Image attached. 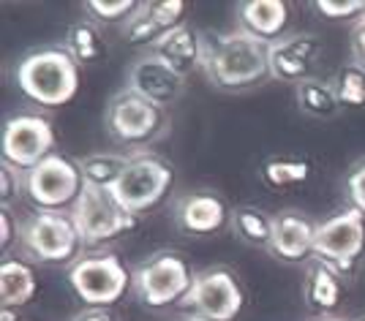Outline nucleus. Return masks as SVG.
<instances>
[{
  "instance_id": "58836bf2",
  "label": "nucleus",
  "mask_w": 365,
  "mask_h": 321,
  "mask_svg": "<svg viewBox=\"0 0 365 321\" xmlns=\"http://www.w3.org/2000/svg\"><path fill=\"white\" fill-rule=\"evenodd\" d=\"M354 321H365V316H360V319H354Z\"/></svg>"
},
{
  "instance_id": "a211bd4d",
  "label": "nucleus",
  "mask_w": 365,
  "mask_h": 321,
  "mask_svg": "<svg viewBox=\"0 0 365 321\" xmlns=\"http://www.w3.org/2000/svg\"><path fill=\"white\" fill-rule=\"evenodd\" d=\"M150 52L158 55L161 60H167L185 79L205 68V36L191 31L188 25L164 33V38L153 46Z\"/></svg>"
},
{
  "instance_id": "7ed1b4c3",
  "label": "nucleus",
  "mask_w": 365,
  "mask_h": 321,
  "mask_svg": "<svg viewBox=\"0 0 365 321\" xmlns=\"http://www.w3.org/2000/svg\"><path fill=\"white\" fill-rule=\"evenodd\" d=\"M68 286L82 305L112 307L134 289V270L115 251H88L66 270Z\"/></svg>"
},
{
  "instance_id": "ddd939ff",
  "label": "nucleus",
  "mask_w": 365,
  "mask_h": 321,
  "mask_svg": "<svg viewBox=\"0 0 365 321\" xmlns=\"http://www.w3.org/2000/svg\"><path fill=\"white\" fill-rule=\"evenodd\" d=\"M185 85H188V79L178 74L167 60H161L153 52L139 55L125 71V88L161 109L178 104L185 93Z\"/></svg>"
},
{
  "instance_id": "f704fd0d",
  "label": "nucleus",
  "mask_w": 365,
  "mask_h": 321,
  "mask_svg": "<svg viewBox=\"0 0 365 321\" xmlns=\"http://www.w3.org/2000/svg\"><path fill=\"white\" fill-rule=\"evenodd\" d=\"M71 321H115V316H112V307L82 305L74 316H71Z\"/></svg>"
},
{
  "instance_id": "f03ea898",
  "label": "nucleus",
  "mask_w": 365,
  "mask_h": 321,
  "mask_svg": "<svg viewBox=\"0 0 365 321\" xmlns=\"http://www.w3.org/2000/svg\"><path fill=\"white\" fill-rule=\"evenodd\" d=\"M16 88L33 104L44 109H61L71 104L79 93V63L66 46L33 49L14 68Z\"/></svg>"
},
{
  "instance_id": "e433bc0d",
  "label": "nucleus",
  "mask_w": 365,
  "mask_h": 321,
  "mask_svg": "<svg viewBox=\"0 0 365 321\" xmlns=\"http://www.w3.org/2000/svg\"><path fill=\"white\" fill-rule=\"evenodd\" d=\"M308 321H349V319H341V316H314Z\"/></svg>"
},
{
  "instance_id": "1a4fd4ad",
  "label": "nucleus",
  "mask_w": 365,
  "mask_h": 321,
  "mask_svg": "<svg viewBox=\"0 0 365 321\" xmlns=\"http://www.w3.org/2000/svg\"><path fill=\"white\" fill-rule=\"evenodd\" d=\"M167 109L145 101L142 95L131 93L128 88L118 90L107 104L104 112V128L118 144L142 147L148 142H155L167 131Z\"/></svg>"
},
{
  "instance_id": "c9c22d12",
  "label": "nucleus",
  "mask_w": 365,
  "mask_h": 321,
  "mask_svg": "<svg viewBox=\"0 0 365 321\" xmlns=\"http://www.w3.org/2000/svg\"><path fill=\"white\" fill-rule=\"evenodd\" d=\"M0 321H22V319L16 316L14 307H3V305H0Z\"/></svg>"
},
{
  "instance_id": "aec40b11",
  "label": "nucleus",
  "mask_w": 365,
  "mask_h": 321,
  "mask_svg": "<svg viewBox=\"0 0 365 321\" xmlns=\"http://www.w3.org/2000/svg\"><path fill=\"white\" fill-rule=\"evenodd\" d=\"M38 291V278L31 261L19 256H3L0 261V305L3 307H25Z\"/></svg>"
},
{
  "instance_id": "9b49d317",
  "label": "nucleus",
  "mask_w": 365,
  "mask_h": 321,
  "mask_svg": "<svg viewBox=\"0 0 365 321\" xmlns=\"http://www.w3.org/2000/svg\"><path fill=\"white\" fill-rule=\"evenodd\" d=\"M182 307L207 321H235L245 307L243 283L229 267L221 264L199 270Z\"/></svg>"
},
{
  "instance_id": "2f4dec72",
  "label": "nucleus",
  "mask_w": 365,
  "mask_h": 321,
  "mask_svg": "<svg viewBox=\"0 0 365 321\" xmlns=\"http://www.w3.org/2000/svg\"><path fill=\"white\" fill-rule=\"evenodd\" d=\"M22 243V223L16 221L11 207H0V248L6 256H11V248Z\"/></svg>"
},
{
  "instance_id": "72a5a7b5",
  "label": "nucleus",
  "mask_w": 365,
  "mask_h": 321,
  "mask_svg": "<svg viewBox=\"0 0 365 321\" xmlns=\"http://www.w3.org/2000/svg\"><path fill=\"white\" fill-rule=\"evenodd\" d=\"M349 63H354L357 68L365 71V14L351 22V31H349Z\"/></svg>"
},
{
  "instance_id": "393cba45",
  "label": "nucleus",
  "mask_w": 365,
  "mask_h": 321,
  "mask_svg": "<svg viewBox=\"0 0 365 321\" xmlns=\"http://www.w3.org/2000/svg\"><path fill=\"white\" fill-rule=\"evenodd\" d=\"M311 164L303 158H270L259 169V177L270 188H294L311 177Z\"/></svg>"
},
{
  "instance_id": "6ab92c4d",
  "label": "nucleus",
  "mask_w": 365,
  "mask_h": 321,
  "mask_svg": "<svg viewBox=\"0 0 365 321\" xmlns=\"http://www.w3.org/2000/svg\"><path fill=\"white\" fill-rule=\"evenodd\" d=\"M303 300L314 316H333L344 302V278L319 261H311L305 270Z\"/></svg>"
},
{
  "instance_id": "c756f323",
  "label": "nucleus",
  "mask_w": 365,
  "mask_h": 321,
  "mask_svg": "<svg viewBox=\"0 0 365 321\" xmlns=\"http://www.w3.org/2000/svg\"><path fill=\"white\" fill-rule=\"evenodd\" d=\"M311 6L317 9L319 16L335 19V22H341V19L357 22L365 14V0H314Z\"/></svg>"
},
{
  "instance_id": "20e7f679",
  "label": "nucleus",
  "mask_w": 365,
  "mask_h": 321,
  "mask_svg": "<svg viewBox=\"0 0 365 321\" xmlns=\"http://www.w3.org/2000/svg\"><path fill=\"white\" fill-rule=\"evenodd\" d=\"M194 278V267L178 251H155L134 267V294L148 310H167L185 302Z\"/></svg>"
},
{
  "instance_id": "f3484780",
  "label": "nucleus",
  "mask_w": 365,
  "mask_h": 321,
  "mask_svg": "<svg viewBox=\"0 0 365 321\" xmlns=\"http://www.w3.org/2000/svg\"><path fill=\"white\" fill-rule=\"evenodd\" d=\"M237 22L240 31L254 36L264 44H275L284 38L289 25V3L284 0H245L237 6Z\"/></svg>"
},
{
  "instance_id": "4c0bfd02",
  "label": "nucleus",
  "mask_w": 365,
  "mask_h": 321,
  "mask_svg": "<svg viewBox=\"0 0 365 321\" xmlns=\"http://www.w3.org/2000/svg\"><path fill=\"white\" fill-rule=\"evenodd\" d=\"M180 321H207V319H202V316H185V319Z\"/></svg>"
},
{
  "instance_id": "4be33fe9",
  "label": "nucleus",
  "mask_w": 365,
  "mask_h": 321,
  "mask_svg": "<svg viewBox=\"0 0 365 321\" xmlns=\"http://www.w3.org/2000/svg\"><path fill=\"white\" fill-rule=\"evenodd\" d=\"M294 101L305 117H314V120H333L344 109L338 101L333 79L311 77L300 85H294Z\"/></svg>"
},
{
  "instance_id": "f8f14e48",
  "label": "nucleus",
  "mask_w": 365,
  "mask_h": 321,
  "mask_svg": "<svg viewBox=\"0 0 365 321\" xmlns=\"http://www.w3.org/2000/svg\"><path fill=\"white\" fill-rule=\"evenodd\" d=\"M55 153V128L44 115H14L3 125L0 155L19 172H31Z\"/></svg>"
},
{
  "instance_id": "0eeeda50",
  "label": "nucleus",
  "mask_w": 365,
  "mask_h": 321,
  "mask_svg": "<svg viewBox=\"0 0 365 321\" xmlns=\"http://www.w3.org/2000/svg\"><path fill=\"white\" fill-rule=\"evenodd\" d=\"M71 218H74L79 237L88 251H96V248L134 231L139 223L137 215L125 213L118 204L112 191L88 183H85V191L79 194L76 204L71 207Z\"/></svg>"
},
{
  "instance_id": "dca6fc26",
  "label": "nucleus",
  "mask_w": 365,
  "mask_h": 321,
  "mask_svg": "<svg viewBox=\"0 0 365 321\" xmlns=\"http://www.w3.org/2000/svg\"><path fill=\"white\" fill-rule=\"evenodd\" d=\"M227 221H232L229 204L213 191H197L175 201V223L191 237L215 234L227 226Z\"/></svg>"
},
{
  "instance_id": "4468645a",
  "label": "nucleus",
  "mask_w": 365,
  "mask_h": 321,
  "mask_svg": "<svg viewBox=\"0 0 365 321\" xmlns=\"http://www.w3.org/2000/svg\"><path fill=\"white\" fill-rule=\"evenodd\" d=\"M322 58V38L314 33H292L270 44V79L300 85L314 77Z\"/></svg>"
},
{
  "instance_id": "423d86ee",
  "label": "nucleus",
  "mask_w": 365,
  "mask_h": 321,
  "mask_svg": "<svg viewBox=\"0 0 365 321\" xmlns=\"http://www.w3.org/2000/svg\"><path fill=\"white\" fill-rule=\"evenodd\" d=\"M172 180H175V169L169 167L164 158L150 153H131L128 155V167L123 169L120 180L109 191L125 213L139 218L142 213L158 207L167 199Z\"/></svg>"
},
{
  "instance_id": "5701e85b",
  "label": "nucleus",
  "mask_w": 365,
  "mask_h": 321,
  "mask_svg": "<svg viewBox=\"0 0 365 321\" xmlns=\"http://www.w3.org/2000/svg\"><path fill=\"white\" fill-rule=\"evenodd\" d=\"M232 229L245 245L267 251L273 237V215L262 213L257 207H237L232 210Z\"/></svg>"
},
{
  "instance_id": "39448f33",
  "label": "nucleus",
  "mask_w": 365,
  "mask_h": 321,
  "mask_svg": "<svg viewBox=\"0 0 365 321\" xmlns=\"http://www.w3.org/2000/svg\"><path fill=\"white\" fill-rule=\"evenodd\" d=\"M22 248L46 267H71L82 256V237L71 210H36L22 223Z\"/></svg>"
},
{
  "instance_id": "b1692460",
  "label": "nucleus",
  "mask_w": 365,
  "mask_h": 321,
  "mask_svg": "<svg viewBox=\"0 0 365 321\" xmlns=\"http://www.w3.org/2000/svg\"><path fill=\"white\" fill-rule=\"evenodd\" d=\"M128 167V155L120 153H93L79 158V169L85 174V183L96 188H112L120 180L123 169Z\"/></svg>"
},
{
  "instance_id": "6e6552de",
  "label": "nucleus",
  "mask_w": 365,
  "mask_h": 321,
  "mask_svg": "<svg viewBox=\"0 0 365 321\" xmlns=\"http://www.w3.org/2000/svg\"><path fill=\"white\" fill-rule=\"evenodd\" d=\"M85 191L79 158L52 153L25 174V199L36 210H71Z\"/></svg>"
},
{
  "instance_id": "473e14b6",
  "label": "nucleus",
  "mask_w": 365,
  "mask_h": 321,
  "mask_svg": "<svg viewBox=\"0 0 365 321\" xmlns=\"http://www.w3.org/2000/svg\"><path fill=\"white\" fill-rule=\"evenodd\" d=\"M346 196L354 210H360L365 215V161L354 164V169L346 177Z\"/></svg>"
},
{
  "instance_id": "bb28decb",
  "label": "nucleus",
  "mask_w": 365,
  "mask_h": 321,
  "mask_svg": "<svg viewBox=\"0 0 365 321\" xmlns=\"http://www.w3.org/2000/svg\"><path fill=\"white\" fill-rule=\"evenodd\" d=\"M123 41H128V44H134V46H155L161 38H164V28L153 19V14L148 11V6L142 3L139 6V11L125 25H123Z\"/></svg>"
},
{
  "instance_id": "c85d7f7f",
  "label": "nucleus",
  "mask_w": 365,
  "mask_h": 321,
  "mask_svg": "<svg viewBox=\"0 0 365 321\" xmlns=\"http://www.w3.org/2000/svg\"><path fill=\"white\" fill-rule=\"evenodd\" d=\"M145 6H148V11L153 14V19H155L167 33L185 25L188 6H185L182 0H148Z\"/></svg>"
},
{
  "instance_id": "f257e3e1",
  "label": "nucleus",
  "mask_w": 365,
  "mask_h": 321,
  "mask_svg": "<svg viewBox=\"0 0 365 321\" xmlns=\"http://www.w3.org/2000/svg\"><path fill=\"white\" fill-rule=\"evenodd\" d=\"M202 74L218 90H248L270 79V44L240 28L232 33H205Z\"/></svg>"
},
{
  "instance_id": "412c9836",
  "label": "nucleus",
  "mask_w": 365,
  "mask_h": 321,
  "mask_svg": "<svg viewBox=\"0 0 365 321\" xmlns=\"http://www.w3.org/2000/svg\"><path fill=\"white\" fill-rule=\"evenodd\" d=\"M63 46L68 49V55L74 58L79 65H98L109 58V41L101 25L88 19H76L66 28V41Z\"/></svg>"
},
{
  "instance_id": "7c9ffc66",
  "label": "nucleus",
  "mask_w": 365,
  "mask_h": 321,
  "mask_svg": "<svg viewBox=\"0 0 365 321\" xmlns=\"http://www.w3.org/2000/svg\"><path fill=\"white\" fill-rule=\"evenodd\" d=\"M19 196H25V172L0 161V207H14Z\"/></svg>"
},
{
  "instance_id": "2eb2a0df",
  "label": "nucleus",
  "mask_w": 365,
  "mask_h": 321,
  "mask_svg": "<svg viewBox=\"0 0 365 321\" xmlns=\"http://www.w3.org/2000/svg\"><path fill=\"white\" fill-rule=\"evenodd\" d=\"M317 221L297 210H284L273 215V237L267 253L284 264H303L314 259L317 243Z\"/></svg>"
},
{
  "instance_id": "cd10ccee",
  "label": "nucleus",
  "mask_w": 365,
  "mask_h": 321,
  "mask_svg": "<svg viewBox=\"0 0 365 321\" xmlns=\"http://www.w3.org/2000/svg\"><path fill=\"white\" fill-rule=\"evenodd\" d=\"M137 0H88L85 3V11L93 22H101V25H125L131 16L139 11Z\"/></svg>"
},
{
  "instance_id": "9d476101",
  "label": "nucleus",
  "mask_w": 365,
  "mask_h": 321,
  "mask_svg": "<svg viewBox=\"0 0 365 321\" xmlns=\"http://www.w3.org/2000/svg\"><path fill=\"white\" fill-rule=\"evenodd\" d=\"M365 251V215L354 207L319 221L317 226V243H314V259L330 267L341 278L351 275L357 259Z\"/></svg>"
},
{
  "instance_id": "a878e982",
  "label": "nucleus",
  "mask_w": 365,
  "mask_h": 321,
  "mask_svg": "<svg viewBox=\"0 0 365 321\" xmlns=\"http://www.w3.org/2000/svg\"><path fill=\"white\" fill-rule=\"evenodd\" d=\"M338 101L344 109H363L365 107V71L357 68L354 63H346L338 68L333 77Z\"/></svg>"
}]
</instances>
